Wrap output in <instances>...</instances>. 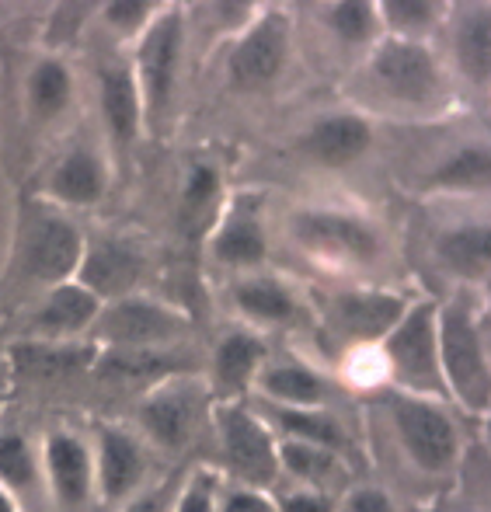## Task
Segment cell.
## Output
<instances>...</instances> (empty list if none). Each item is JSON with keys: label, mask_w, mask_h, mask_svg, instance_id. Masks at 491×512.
<instances>
[{"label": "cell", "mask_w": 491, "mask_h": 512, "mask_svg": "<svg viewBox=\"0 0 491 512\" xmlns=\"http://www.w3.org/2000/svg\"><path fill=\"white\" fill-rule=\"evenodd\" d=\"M443 359L450 380L457 387V394L474 408L488 405V370H485V356H481V345L474 328L467 324V317L460 314H446L443 317Z\"/></svg>", "instance_id": "6da1fadb"}, {"label": "cell", "mask_w": 491, "mask_h": 512, "mask_svg": "<svg viewBox=\"0 0 491 512\" xmlns=\"http://www.w3.org/2000/svg\"><path fill=\"white\" fill-rule=\"evenodd\" d=\"M429 307H418L408 314V321L397 328L391 338V359L401 380L422 391H436L439 370H436V345H432V321Z\"/></svg>", "instance_id": "7a4b0ae2"}, {"label": "cell", "mask_w": 491, "mask_h": 512, "mask_svg": "<svg viewBox=\"0 0 491 512\" xmlns=\"http://www.w3.org/2000/svg\"><path fill=\"white\" fill-rule=\"evenodd\" d=\"M394 415H397V425H401L404 443L415 453L418 464L432 467V471L450 464L453 450H457V439H453L450 422H446L436 408L415 405V401H397Z\"/></svg>", "instance_id": "3957f363"}, {"label": "cell", "mask_w": 491, "mask_h": 512, "mask_svg": "<svg viewBox=\"0 0 491 512\" xmlns=\"http://www.w3.org/2000/svg\"><path fill=\"white\" fill-rule=\"evenodd\" d=\"M283 53H286V21L279 14H272L230 56V77H234L237 88L269 84L276 77L279 63H283Z\"/></svg>", "instance_id": "277c9868"}, {"label": "cell", "mask_w": 491, "mask_h": 512, "mask_svg": "<svg viewBox=\"0 0 491 512\" xmlns=\"http://www.w3.org/2000/svg\"><path fill=\"white\" fill-rule=\"evenodd\" d=\"M377 77L387 91H394L404 102H429L436 95V67L418 46L408 42H391L377 56Z\"/></svg>", "instance_id": "5b68a950"}, {"label": "cell", "mask_w": 491, "mask_h": 512, "mask_svg": "<svg viewBox=\"0 0 491 512\" xmlns=\"http://www.w3.org/2000/svg\"><path fill=\"white\" fill-rule=\"evenodd\" d=\"M223 429H227V453L237 471L255 485H269L276 478V453H272V443L262 425L244 411H230L223 418Z\"/></svg>", "instance_id": "8992f818"}, {"label": "cell", "mask_w": 491, "mask_h": 512, "mask_svg": "<svg viewBox=\"0 0 491 512\" xmlns=\"http://www.w3.org/2000/svg\"><path fill=\"white\" fill-rule=\"evenodd\" d=\"M296 234L317 251H328V255H352V258H373L377 241L363 223L349 220V216L335 213H307L296 223Z\"/></svg>", "instance_id": "52a82bcc"}, {"label": "cell", "mask_w": 491, "mask_h": 512, "mask_svg": "<svg viewBox=\"0 0 491 512\" xmlns=\"http://www.w3.org/2000/svg\"><path fill=\"white\" fill-rule=\"evenodd\" d=\"M81 255V241H77L74 227L60 220H46L35 227L32 244H28V265L39 279H60L77 265Z\"/></svg>", "instance_id": "ba28073f"}, {"label": "cell", "mask_w": 491, "mask_h": 512, "mask_svg": "<svg viewBox=\"0 0 491 512\" xmlns=\"http://www.w3.org/2000/svg\"><path fill=\"white\" fill-rule=\"evenodd\" d=\"M175 53H178V18L171 14V18L157 21V28L143 42V81H147V95L154 108H161L164 98H168Z\"/></svg>", "instance_id": "9c48e42d"}, {"label": "cell", "mask_w": 491, "mask_h": 512, "mask_svg": "<svg viewBox=\"0 0 491 512\" xmlns=\"http://www.w3.org/2000/svg\"><path fill=\"white\" fill-rule=\"evenodd\" d=\"M105 328H108V335L122 338V342H147V338L175 335L182 324H178V317L164 314V310H157V307L122 304L105 317Z\"/></svg>", "instance_id": "30bf717a"}, {"label": "cell", "mask_w": 491, "mask_h": 512, "mask_svg": "<svg viewBox=\"0 0 491 512\" xmlns=\"http://www.w3.org/2000/svg\"><path fill=\"white\" fill-rule=\"evenodd\" d=\"M404 314L397 297H342L338 300V321L356 338H377Z\"/></svg>", "instance_id": "8fae6325"}, {"label": "cell", "mask_w": 491, "mask_h": 512, "mask_svg": "<svg viewBox=\"0 0 491 512\" xmlns=\"http://www.w3.org/2000/svg\"><path fill=\"white\" fill-rule=\"evenodd\" d=\"M136 272H140V258H136L129 248H119V244H98L88 258L84 279L101 293H122L136 283Z\"/></svg>", "instance_id": "7c38bea8"}, {"label": "cell", "mask_w": 491, "mask_h": 512, "mask_svg": "<svg viewBox=\"0 0 491 512\" xmlns=\"http://www.w3.org/2000/svg\"><path fill=\"white\" fill-rule=\"evenodd\" d=\"M370 143V129L359 119H331L310 133V150L314 157L328 164H345L356 154H363V147Z\"/></svg>", "instance_id": "4fadbf2b"}, {"label": "cell", "mask_w": 491, "mask_h": 512, "mask_svg": "<svg viewBox=\"0 0 491 512\" xmlns=\"http://www.w3.org/2000/svg\"><path fill=\"white\" fill-rule=\"evenodd\" d=\"M49 464H53V478L63 502L67 506H81L84 492H88V453L81 450V443L56 436L53 446H49Z\"/></svg>", "instance_id": "5bb4252c"}, {"label": "cell", "mask_w": 491, "mask_h": 512, "mask_svg": "<svg viewBox=\"0 0 491 512\" xmlns=\"http://www.w3.org/2000/svg\"><path fill=\"white\" fill-rule=\"evenodd\" d=\"M101 474H105L108 495H122L126 488H133L136 478H140V453H136V446L129 439L115 436V432L105 436V467H101Z\"/></svg>", "instance_id": "9a60e30c"}, {"label": "cell", "mask_w": 491, "mask_h": 512, "mask_svg": "<svg viewBox=\"0 0 491 512\" xmlns=\"http://www.w3.org/2000/svg\"><path fill=\"white\" fill-rule=\"evenodd\" d=\"M443 255L453 269L467 272V276H485L488 272V230H460L443 241Z\"/></svg>", "instance_id": "2e32d148"}, {"label": "cell", "mask_w": 491, "mask_h": 512, "mask_svg": "<svg viewBox=\"0 0 491 512\" xmlns=\"http://www.w3.org/2000/svg\"><path fill=\"white\" fill-rule=\"evenodd\" d=\"M147 425L157 439H164V443H171V446L182 443L185 432H189V425H192V405L185 398H178V394L157 398L154 405L147 408Z\"/></svg>", "instance_id": "e0dca14e"}, {"label": "cell", "mask_w": 491, "mask_h": 512, "mask_svg": "<svg viewBox=\"0 0 491 512\" xmlns=\"http://www.w3.org/2000/svg\"><path fill=\"white\" fill-rule=\"evenodd\" d=\"M56 189H60L63 199H74V203H91V199H98V192H101L98 164L91 161L88 154L67 157V164H63L60 175H56Z\"/></svg>", "instance_id": "ac0fdd59"}, {"label": "cell", "mask_w": 491, "mask_h": 512, "mask_svg": "<svg viewBox=\"0 0 491 512\" xmlns=\"http://www.w3.org/2000/svg\"><path fill=\"white\" fill-rule=\"evenodd\" d=\"M105 108H108V119H112L115 133L122 140H129L136 129V95H133V81H129L122 70H112L105 77Z\"/></svg>", "instance_id": "d6986e66"}, {"label": "cell", "mask_w": 491, "mask_h": 512, "mask_svg": "<svg viewBox=\"0 0 491 512\" xmlns=\"http://www.w3.org/2000/svg\"><path fill=\"white\" fill-rule=\"evenodd\" d=\"M258 363V345L244 335H234L223 342L220 356H216V373H220L223 387H241L248 380V373Z\"/></svg>", "instance_id": "ffe728a7"}, {"label": "cell", "mask_w": 491, "mask_h": 512, "mask_svg": "<svg viewBox=\"0 0 491 512\" xmlns=\"http://www.w3.org/2000/svg\"><path fill=\"white\" fill-rule=\"evenodd\" d=\"M95 317V297L84 290H60L49 307L42 310L39 321L49 324V328H81L84 321Z\"/></svg>", "instance_id": "44dd1931"}, {"label": "cell", "mask_w": 491, "mask_h": 512, "mask_svg": "<svg viewBox=\"0 0 491 512\" xmlns=\"http://www.w3.org/2000/svg\"><path fill=\"white\" fill-rule=\"evenodd\" d=\"M216 251H220V258H227V262H258L265 251V241H262V230L255 227L251 220H234L227 230L220 234V244H216Z\"/></svg>", "instance_id": "7402d4cb"}, {"label": "cell", "mask_w": 491, "mask_h": 512, "mask_svg": "<svg viewBox=\"0 0 491 512\" xmlns=\"http://www.w3.org/2000/svg\"><path fill=\"white\" fill-rule=\"evenodd\" d=\"M81 366V352H56V349H14V370L21 377H53V373Z\"/></svg>", "instance_id": "603a6c76"}, {"label": "cell", "mask_w": 491, "mask_h": 512, "mask_svg": "<svg viewBox=\"0 0 491 512\" xmlns=\"http://www.w3.org/2000/svg\"><path fill=\"white\" fill-rule=\"evenodd\" d=\"M460 63L467 67V74L474 81H485L488 67H491V32H488V18H474L471 25L460 35Z\"/></svg>", "instance_id": "cb8c5ba5"}, {"label": "cell", "mask_w": 491, "mask_h": 512, "mask_svg": "<svg viewBox=\"0 0 491 512\" xmlns=\"http://www.w3.org/2000/svg\"><path fill=\"white\" fill-rule=\"evenodd\" d=\"M265 387H269L272 394H279V398H286V401H300V405L317 401L324 394L321 380H317L314 373L300 370V366H283V370H272L269 377H265Z\"/></svg>", "instance_id": "d4e9b609"}, {"label": "cell", "mask_w": 491, "mask_h": 512, "mask_svg": "<svg viewBox=\"0 0 491 512\" xmlns=\"http://www.w3.org/2000/svg\"><path fill=\"white\" fill-rule=\"evenodd\" d=\"M32 95H35V105H39L42 115L60 112V108L67 105V95H70V81H67V74H63V67H56V63L39 67L35 84H32Z\"/></svg>", "instance_id": "484cf974"}, {"label": "cell", "mask_w": 491, "mask_h": 512, "mask_svg": "<svg viewBox=\"0 0 491 512\" xmlns=\"http://www.w3.org/2000/svg\"><path fill=\"white\" fill-rule=\"evenodd\" d=\"M237 300H241L244 310H251V314L258 317H286L293 314V304L290 297H286L279 286L272 283H248L237 290Z\"/></svg>", "instance_id": "4316f807"}, {"label": "cell", "mask_w": 491, "mask_h": 512, "mask_svg": "<svg viewBox=\"0 0 491 512\" xmlns=\"http://www.w3.org/2000/svg\"><path fill=\"white\" fill-rule=\"evenodd\" d=\"M164 366L168 363H164L161 356H150V352H119V356L101 363V373L112 380H147V377H157Z\"/></svg>", "instance_id": "83f0119b"}, {"label": "cell", "mask_w": 491, "mask_h": 512, "mask_svg": "<svg viewBox=\"0 0 491 512\" xmlns=\"http://www.w3.org/2000/svg\"><path fill=\"white\" fill-rule=\"evenodd\" d=\"M439 182L446 185H464V189H485L488 185V154L485 150H467L450 168L439 171Z\"/></svg>", "instance_id": "f1b7e54d"}, {"label": "cell", "mask_w": 491, "mask_h": 512, "mask_svg": "<svg viewBox=\"0 0 491 512\" xmlns=\"http://www.w3.org/2000/svg\"><path fill=\"white\" fill-rule=\"evenodd\" d=\"M0 474L11 481L14 488H25L32 481V457H28V446L18 436L0 439Z\"/></svg>", "instance_id": "f546056e"}, {"label": "cell", "mask_w": 491, "mask_h": 512, "mask_svg": "<svg viewBox=\"0 0 491 512\" xmlns=\"http://www.w3.org/2000/svg\"><path fill=\"white\" fill-rule=\"evenodd\" d=\"M331 21H335V28L345 39H363L373 28V11L370 4H338L331 11Z\"/></svg>", "instance_id": "4dcf8cb0"}, {"label": "cell", "mask_w": 491, "mask_h": 512, "mask_svg": "<svg viewBox=\"0 0 491 512\" xmlns=\"http://www.w3.org/2000/svg\"><path fill=\"white\" fill-rule=\"evenodd\" d=\"M283 425L293 429L296 436L314 439V443H338L335 425L324 422V418H307V415H290V411H283Z\"/></svg>", "instance_id": "1f68e13d"}, {"label": "cell", "mask_w": 491, "mask_h": 512, "mask_svg": "<svg viewBox=\"0 0 491 512\" xmlns=\"http://www.w3.org/2000/svg\"><path fill=\"white\" fill-rule=\"evenodd\" d=\"M286 460H290V467L296 474H303V478H324V471L331 467V460L324 453L310 450V446H286Z\"/></svg>", "instance_id": "d6a6232c"}, {"label": "cell", "mask_w": 491, "mask_h": 512, "mask_svg": "<svg viewBox=\"0 0 491 512\" xmlns=\"http://www.w3.org/2000/svg\"><path fill=\"white\" fill-rule=\"evenodd\" d=\"M213 196H216V175H213V171H206V168H199L196 178H192V185H189L185 206H189V209H206L209 203H213Z\"/></svg>", "instance_id": "836d02e7"}, {"label": "cell", "mask_w": 491, "mask_h": 512, "mask_svg": "<svg viewBox=\"0 0 491 512\" xmlns=\"http://www.w3.org/2000/svg\"><path fill=\"white\" fill-rule=\"evenodd\" d=\"M387 14H391L397 25L418 28L432 18V4H415V0H411V4H387Z\"/></svg>", "instance_id": "e575fe53"}, {"label": "cell", "mask_w": 491, "mask_h": 512, "mask_svg": "<svg viewBox=\"0 0 491 512\" xmlns=\"http://www.w3.org/2000/svg\"><path fill=\"white\" fill-rule=\"evenodd\" d=\"M147 11H150V4H143V0H133V4H112V7H108V18H112L119 28H136Z\"/></svg>", "instance_id": "d590c367"}, {"label": "cell", "mask_w": 491, "mask_h": 512, "mask_svg": "<svg viewBox=\"0 0 491 512\" xmlns=\"http://www.w3.org/2000/svg\"><path fill=\"white\" fill-rule=\"evenodd\" d=\"M349 512H391V506H387V499L380 492H359L356 499H352Z\"/></svg>", "instance_id": "8d00e7d4"}, {"label": "cell", "mask_w": 491, "mask_h": 512, "mask_svg": "<svg viewBox=\"0 0 491 512\" xmlns=\"http://www.w3.org/2000/svg\"><path fill=\"white\" fill-rule=\"evenodd\" d=\"M286 512H328V502L314 495H296V499H286Z\"/></svg>", "instance_id": "74e56055"}, {"label": "cell", "mask_w": 491, "mask_h": 512, "mask_svg": "<svg viewBox=\"0 0 491 512\" xmlns=\"http://www.w3.org/2000/svg\"><path fill=\"white\" fill-rule=\"evenodd\" d=\"M223 512H272V509L262 499H255V495H234Z\"/></svg>", "instance_id": "f35d334b"}, {"label": "cell", "mask_w": 491, "mask_h": 512, "mask_svg": "<svg viewBox=\"0 0 491 512\" xmlns=\"http://www.w3.org/2000/svg\"><path fill=\"white\" fill-rule=\"evenodd\" d=\"M182 512H209V492L206 485H196L182 502Z\"/></svg>", "instance_id": "ab89813d"}, {"label": "cell", "mask_w": 491, "mask_h": 512, "mask_svg": "<svg viewBox=\"0 0 491 512\" xmlns=\"http://www.w3.org/2000/svg\"><path fill=\"white\" fill-rule=\"evenodd\" d=\"M129 512H157V509H154V502H143V506H133Z\"/></svg>", "instance_id": "60d3db41"}, {"label": "cell", "mask_w": 491, "mask_h": 512, "mask_svg": "<svg viewBox=\"0 0 491 512\" xmlns=\"http://www.w3.org/2000/svg\"><path fill=\"white\" fill-rule=\"evenodd\" d=\"M0 512H11V509H7V502H4V499H0Z\"/></svg>", "instance_id": "b9f144b4"}]
</instances>
